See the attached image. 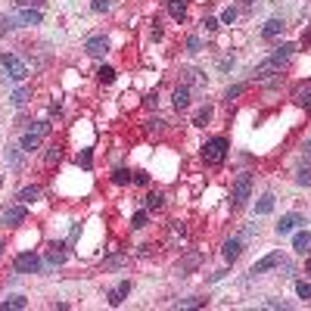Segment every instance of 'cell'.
I'll list each match as a JSON object with an SVG mask.
<instances>
[{
    "mask_svg": "<svg viewBox=\"0 0 311 311\" xmlns=\"http://www.w3.org/2000/svg\"><path fill=\"white\" fill-rule=\"evenodd\" d=\"M168 13H171V19H174V22H184V16H187L184 0H168Z\"/></svg>",
    "mask_w": 311,
    "mask_h": 311,
    "instance_id": "20",
    "label": "cell"
},
{
    "mask_svg": "<svg viewBox=\"0 0 311 311\" xmlns=\"http://www.w3.org/2000/svg\"><path fill=\"white\" fill-rule=\"evenodd\" d=\"M128 293H131V280H122L119 286H115V290L109 293V305H112V308H119V305L125 302V296H128Z\"/></svg>",
    "mask_w": 311,
    "mask_h": 311,
    "instance_id": "12",
    "label": "cell"
},
{
    "mask_svg": "<svg viewBox=\"0 0 311 311\" xmlns=\"http://www.w3.org/2000/svg\"><path fill=\"white\" fill-rule=\"evenodd\" d=\"M134 184L146 187V184H149V174H146V171H137V174H134Z\"/></svg>",
    "mask_w": 311,
    "mask_h": 311,
    "instance_id": "43",
    "label": "cell"
},
{
    "mask_svg": "<svg viewBox=\"0 0 311 311\" xmlns=\"http://www.w3.org/2000/svg\"><path fill=\"white\" fill-rule=\"evenodd\" d=\"M283 69V59H277V56H271V59H264L261 65H255V78L258 81H264V78H271V75H277Z\"/></svg>",
    "mask_w": 311,
    "mask_h": 311,
    "instance_id": "7",
    "label": "cell"
},
{
    "mask_svg": "<svg viewBox=\"0 0 311 311\" xmlns=\"http://www.w3.org/2000/svg\"><path fill=\"white\" fill-rule=\"evenodd\" d=\"M233 19H237V10H233V7H227V10L221 13V22H224V25H230Z\"/></svg>",
    "mask_w": 311,
    "mask_h": 311,
    "instance_id": "40",
    "label": "cell"
},
{
    "mask_svg": "<svg viewBox=\"0 0 311 311\" xmlns=\"http://www.w3.org/2000/svg\"><path fill=\"white\" fill-rule=\"evenodd\" d=\"M224 156H227V140H224V137H212V140L203 143V159H206L209 165H221Z\"/></svg>",
    "mask_w": 311,
    "mask_h": 311,
    "instance_id": "1",
    "label": "cell"
},
{
    "mask_svg": "<svg viewBox=\"0 0 311 311\" xmlns=\"http://www.w3.org/2000/svg\"><path fill=\"white\" fill-rule=\"evenodd\" d=\"M0 252H4V243H0Z\"/></svg>",
    "mask_w": 311,
    "mask_h": 311,
    "instance_id": "52",
    "label": "cell"
},
{
    "mask_svg": "<svg viewBox=\"0 0 311 311\" xmlns=\"http://www.w3.org/2000/svg\"><path fill=\"white\" fill-rule=\"evenodd\" d=\"M277 264H280V252H271V255H264L261 261H255V264H252V271H249V274H264V271L277 268Z\"/></svg>",
    "mask_w": 311,
    "mask_h": 311,
    "instance_id": "10",
    "label": "cell"
},
{
    "mask_svg": "<svg viewBox=\"0 0 311 311\" xmlns=\"http://www.w3.org/2000/svg\"><path fill=\"white\" fill-rule=\"evenodd\" d=\"M171 103H174V109H177V112H181V109H187V106H190V87H187V84L174 87V94H171Z\"/></svg>",
    "mask_w": 311,
    "mask_h": 311,
    "instance_id": "13",
    "label": "cell"
},
{
    "mask_svg": "<svg viewBox=\"0 0 311 311\" xmlns=\"http://www.w3.org/2000/svg\"><path fill=\"white\" fill-rule=\"evenodd\" d=\"M305 149H308V152H311V140H308V143H305Z\"/></svg>",
    "mask_w": 311,
    "mask_h": 311,
    "instance_id": "51",
    "label": "cell"
},
{
    "mask_svg": "<svg viewBox=\"0 0 311 311\" xmlns=\"http://www.w3.org/2000/svg\"><path fill=\"white\" fill-rule=\"evenodd\" d=\"M31 131H34V134H41V137H47V134H50V122H34Z\"/></svg>",
    "mask_w": 311,
    "mask_h": 311,
    "instance_id": "36",
    "label": "cell"
},
{
    "mask_svg": "<svg viewBox=\"0 0 311 311\" xmlns=\"http://www.w3.org/2000/svg\"><path fill=\"white\" fill-rule=\"evenodd\" d=\"M41 19H44V13H41V10L25 7V10L19 13V19H16V22H22V25H41Z\"/></svg>",
    "mask_w": 311,
    "mask_h": 311,
    "instance_id": "14",
    "label": "cell"
},
{
    "mask_svg": "<svg viewBox=\"0 0 311 311\" xmlns=\"http://www.w3.org/2000/svg\"><path fill=\"white\" fill-rule=\"evenodd\" d=\"M162 125H165L162 119H149V122H146V131H149V134H152V131H162Z\"/></svg>",
    "mask_w": 311,
    "mask_h": 311,
    "instance_id": "41",
    "label": "cell"
},
{
    "mask_svg": "<svg viewBox=\"0 0 311 311\" xmlns=\"http://www.w3.org/2000/svg\"><path fill=\"white\" fill-rule=\"evenodd\" d=\"M209 119H212V106H203L196 115H193V125H196V128H206V125H209Z\"/></svg>",
    "mask_w": 311,
    "mask_h": 311,
    "instance_id": "22",
    "label": "cell"
},
{
    "mask_svg": "<svg viewBox=\"0 0 311 311\" xmlns=\"http://www.w3.org/2000/svg\"><path fill=\"white\" fill-rule=\"evenodd\" d=\"M305 271H308V277H311V261H308V264H305Z\"/></svg>",
    "mask_w": 311,
    "mask_h": 311,
    "instance_id": "50",
    "label": "cell"
},
{
    "mask_svg": "<svg viewBox=\"0 0 311 311\" xmlns=\"http://www.w3.org/2000/svg\"><path fill=\"white\" fill-rule=\"evenodd\" d=\"M280 31H283V19H268V22L261 25V37H264V41H274V37H280Z\"/></svg>",
    "mask_w": 311,
    "mask_h": 311,
    "instance_id": "11",
    "label": "cell"
},
{
    "mask_svg": "<svg viewBox=\"0 0 311 311\" xmlns=\"http://www.w3.org/2000/svg\"><path fill=\"white\" fill-rule=\"evenodd\" d=\"M37 146H41V134H34V131H28V134L22 137V143H19L22 152H31V149H37Z\"/></svg>",
    "mask_w": 311,
    "mask_h": 311,
    "instance_id": "18",
    "label": "cell"
},
{
    "mask_svg": "<svg viewBox=\"0 0 311 311\" xmlns=\"http://www.w3.org/2000/svg\"><path fill=\"white\" fill-rule=\"evenodd\" d=\"M296 181H299L302 187H311V168H299V174H296Z\"/></svg>",
    "mask_w": 311,
    "mask_h": 311,
    "instance_id": "35",
    "label": "cell"
},
{
    "mask_svg": "<svg viewBox=\"0 0 311 311\" xmlns=\"http://www.w3.org/2000/svg\"><path fill=\"white\" fill-rule=\"evenodd\" d=\"M249 196H252V174L249 171H243L237 181H233V206H246L249 203Z\"/></svg>",
    "mask_w": 311,
    "mask_h": 311,
    "instance_id": "3",
    "label": "cell"
},
{
    "mask_svg": "<svg viewBox=\"0 0 311 311\" xmlns=\"http://www.w3.org/2000/svg\"><path fill=\"white\" fill-rule=\"evenodd\" d=\"M196 75H199L196 69H184V81H187V84H190V81H196Z\"/></svg>",
    "mask_w": 311,
    "mask_h": 311,
    "instance_id": "46",
    "label": "cell"
},
{
    "mask_svg": "<svg viewBox=\"0 0 311 311\" xmlns=\"http://www.w3.org/2000/svg\"><path fill=\"white\" fill-rule=\"evenodd\" d=\"M240 252H243V240H237V237L227 240V243L221 246V255H224V261H227V264L237 261V258H240Z\"/></svg>",
    "mask_w": 311,
    "mask_h": 311,
    "instance_id": "9",
    "label": "cell"
},
{
    "mask_svg": "<svg viewBox=\"0 0 311 311\" xmlns=\"http://www.w3.org/2000/svg\"><path fill=\"white\" fill-rule=\"evenodd\" d=\"M19 7H37V4H44V0H16Z\"/></svg>",
    "mask_w": 311,
    "mask_h": 311,
    "instance_id": "49",
    "label": "cell"
},
{
    "mask_svg": "<svg viewBox=\"0 0 311 311\" xmlns=\"http://www.w3.org/2000/svg\"><path fill=\"white\" fill-rule=\"evenodd\" d=\"M78 165H81V168H91V165H94L91 149H81V152H78Z\"/></svg>",
    "mask_w": 311,
    "mask_h": 311,
    "instance_id": "29",
    "label": "cell"
},
{
    "mask_svg": "<svg viewBox=\"0 0 311 311\" xmlns=\"http://www.w3.org/2000/svg\"><path fill=\"white\" fill-rule=\"evenodd\" d=\"M10 165H13V168H19V146H13V149H10Z\"/></svg>",
    "mask_w": 311,
    "mask_h": 311,
    "instance_id": "45",
    "label": "cell"
},
{
    "mask_svg": "<svg viewBox=\"0 0 311 311\" xmlns=\"http://www.w3.org/2000/svg\"><path fill=\"white\" fill-rule=\"evenodd\" d=\"M0 221H4L7 227H19L25 221V206H7L4 212H0Z\"/></svg>",
    "mask_w": 311,
    "mask_h": 311,
    "instance_id": "6",
    "label": "cell"
},
{
    "mask_svg": "<svg viewBox=\"0 0 311 311\" xmlns=\"http://www.w3.org/2000/svg\"><path fill=\"white\" fill-rule=\"evenodd\" d=\"M59 156H62V152H59L56 146H50V149H47V156H44V162H47V165H53V162H59Z\"/></svg>",
    "mask_w": 311,
    "mask_h": 311,
    "instance_id": "38",
    "label": "cell"
},
{
    "mask_svg": "<svg viewBox=\"0 0 311 311\" xmlns=\"http://www.w3.org/2000/svg\"><path fill=\"white\" fill-rule=\"evenodd\" d=\"M171 233H174V237H184V233H187V224H184V221H174V224H171Z\"/></svg>",
    "mask_w": 311,
    "mask_h": 311,
    "instance_id": "42",
    "label": "cell"
},
{
    "mask_svg": "<svg viewBox=\"0 0 311 311\" xmlns=\"http://www.w3.org/2000/svg\"><path fill=\"white\" fill-rule=\"evenodd\" d=\"M203 25H206V31H218V19H206Z\"/></svg>",
    "mask_w": 311,
    "mask_h": 311,
    "instance_id": "48",
    "label": "cell"
},
{
    "mask_svg": "<svg viewBox=\"0 0 311 311\" xmlns=\"http://www.w3.org/2000/svg\"><path fill=\"white\" fill-rule=\"evenodd\" d=\"M37 196H41V187H37V184H31V187H22L19 190V199L28 206V203H37Z\"/></svg>",
    "mask_w": 311,
    "mask_h": 311,
    "instance_id": "17",
    "label": "cell"
},
{
    "mask_svg": "<svg viewBox=\"0 0 311 311\" xmlns=\"http://www.w3.org/2000/svg\"><path fill=\"white\" fill-rule=\"evenodd\" d=\"M0 65H4V72L13 78V81H25V78H28V65L16 53H4V56H0Z\"/></svg>",
    "mask_w": 311,
    "mask_h": 311,
    "instance_id": "2",
    "label": "cell"
},
{
    "mask_svg": "<svg viewBox=\"0 0 311 311\" xmlns=\"http://www.w3.org/2000/svg\"><path fill=\"white\" fill-rule=\"evenodd\" d=\"M112 181H115V184H131V171H128V168H119V171L112 174Z\"/></svg>",
    "mask_w": 311,
    "mask_h": 311,
    "instance_id": "33",
    "label": "cell"
},
{
    "mask_svg": "<svg viewBox=\"0 0 311 311\" xmlns=\"http://www.w3.org/2000/svg\"><path fill=\"white\" fill-rule=\"evenodd\" d=\"M302 221H305V218H302L299 212H290V215H283V218L277 221V233H280V237H286V233H293Z\"/></svg>",
    "mask_w": 311,
    "mask_h": 311,
    "instance_id": "8",
    "label": "cell"
},
{
    "mask_svg": "<svg viewBox=\"0 0 311 311\" xmlns=\"http://www.w3.org/2000/svg\"><path fill=\"white\" fill-rule=\"evenodd\" d=\"M203 302H206V299H196V296H190V299H181V302H177V308H199Z\"/></svg>",
    "mask_w": 311,
    "mask_h": 311,
    "instance_id": "34",
    "label": "cell"
},
{
    "mask_svg": "<svg viewBox=\"0 0 311 311\" xmlns=\"http://www.w3.org/2000/svg\"><path fill=\"white\" fill-rule=\"evenodd\" d=\"M296 100H299V106H305V109L311 112V87H305V91H299V94H296Z\"/></svg>",
    "mask_w": 311,
    "mask_h": 311,
    "instance_id": "28",
    "label": "cell"
},
{
    "mask_svg": "<svg viewBox=\"0 0 311 311\" xmlns=\"http://www.w3.org/2000/svg\"><path fill=\"white\" fill-rule=\"evenodd\" d=\"M196 264H199V255H190L187 261L177 264V271H181V274H187V271H190V268H196Z\"/></svg>",
    "mask_w": 311,
    "mask_h": 311,
    "instance_id": "30",
    "label": "cell"
},
{
    "mask_svg": "<svg viewBox=\"0 0 311 311\" xmlns=\"http://www.w3.org/2000/svg\"><path fill=\"white\" fill-rule=\"evenodd\" d=\"M243 94V84H233V87H227V100H233V97H240Z\"/></svg>",
    "mask_w": 311,
    "mask_h": 311,
    "instance_id": "44",
    "label": "cell"
},
{
    "mask_svg": "<svg viewBox=\"0 0 311 311\" xmlns=\"http://www.w3.org/2000/svg\"><path fill=\"white\" fill-rule=\"evenodd\" d=\"M84 50H87V56H94V59L106 56V53H109V37H106V34H94V37H87Z\"/></svg>",
    "mask_w": 311,
    "mask_h": 311,
    "instance_id": "4",
    "label": "cell"
},
{
    "mask_svg": "<svg viewBox=\"0 0 311 311\" xmlns=\"http://www.w3.org/2000/svg\"><path fill=\"white\" fill-rule=\"evenodd\" d=\"M149 34L156 37V41H159V37H162V25H159V22H152V28H149Z\"/></svg>",
    "mask_w": 311,
    "mask_h": 311,
    "instance_id": "47",
    "label": "cell"
},
{
    "mask_svg": "<svg viewBox=\"0 0 311 311\" xmlns=\"http://www.w3.org/2000/svg\"><path fill=\"white\" fill-rule=\"evenodd\" d=\"M125 261H128L125 255H112V258H106V268H122Z\"/></svg>",
    "mask_w": 311,
    "mask_h": 311,
    "instance_id": "39",
    "label": "cell"
},
{
    "mask_svg": "<svg viewBox=\"0 0 311 311\" xmlns=\"http://www.w3.org/2000/svg\"><path fill=\"white\" fill-rule=\"evenodd\" d=\"M187 50H190V53H199V50H203V41H199L196 34H190V37H187Z\"/></svg>",
    "mask_w": 311,
    "mask_h": 311,
    "instance_id": "32",
    "label": "cell"
},
{
    "mask_svg": "<svg viewBox=\"0 0 311 311\" xmlns=\"http://www.w3.org/2000/svg\"><path fill=\"white\" fill-rule=\"evenodd\" d=\"M25 305H28V299L19 296V293H16V296H7L4 302H0V308H4V311H22Z\"/></svg>",
    "mask_w": 311,
    "mask_h": 311,
    "instance_id": "15",
    "label": "cell"
},
{
    "mask_svg": "<svg viewBox=\"0 0 311 311\" xmlns=\"http://www.w3.org/2000/svg\"><path fill=\"white\" fill-rule=\"evenodd\" d=\"M308 246H311V233H308V230H299L296 237H293V249H296V252H305Z\"/></svg>",
    "mask_w": 311,
    "mask_h": 311,
    "instance_id": "19",
    "label": "cell"
},
{
    "mask_svg": "<svg viewBox=\"0 0 311 311\" xmlns=\"http://www.w3.org/2000/svg\"><path fill=\"white\" fill-rule=\"evenodd\" d=\"M293 53H296V44H280V47L274 50V56H277V59H283V62H286Z\"/></svg>",
    "mask_w": 311,
    "mask_h": 311,
    "instance_id": "26",
    "label": "cell"
},
{
    "mask_svg": "<svg viewBox=\"0 0 311 311\" xmlns=\"http://www.w3.org/2000/svg\"><path fill=\"white\" fill-rule=\"evenodd\" d=\"M47 261H50V264H62V261H65V249H62L59 243H53V246L47 249Z\"/></svg>",
    "mask_w": 311,
    "mask_h": 311,
    "instance_id": "21",
    "label": "cell"
},
{
    "mask_svg": "<svg viewBox=\"0 0 311 311\" xmlns=\"http://www.w3.org/2000/svg\"><path fill=\"white\" fill-rule=\"evenodd\" d=\"M296 293H299V299H305V302H308V299H311V283L299 280V283H296Z\"/></svg>",
    "mask_w": 311,
    "mask_h": 311,
    "instance_id": "31",
    "label": "cell"
},
{
    "mask_svg": "<svg viewBox=\"0 0 311 311\" xmlns=\"http://www.w3.org/2000/svg\"><path fill=\"white\" fill-rule=\"evenodd\" d=\"M162 203H165V196H162V193H149V196H146V209H149V212L162 209Z\"/></svg>",
    "mask_w": 311,
    "mask_h": 311,
    "instance_id": "25",
    "label": "cell"
},
{
    "mask_svg": "<svg viewBox=\"0 0 311 311\" xmlns=\"http://www.w3.org/2000/svg\"><path fill=\"white\" fill-rule=\"evenodd\" d=\"M146 224H149V215H146V212H137V215L131 218V227H134V230H143Z\"/></svg>",
    "mask_w": 311,
    "mask_h": 311,
    "instance_id": "27",
    "label": "cell"
},
{
    "mask_svg": "<svg viewBox=\"0 0 311 311\" xmlns=\"http://www.w3.org/2000/svg\"><path fill=\"white\" fill-rule=\"evenodd\" d=\"M28 97H31V91H28V87H19V91L10 97V103H13V106H25V103H28Z\"/></svg>",
    "mask_w": 311,
    "mask_h": 311,
    "instance_id": "24",
    "label": "cell"
},
{
    "mask_svg": "<svg viewBox=\"0 0 311 311\" xmlns=\"http://www.w3.org/2000/svg\"><path fill=\"white\" fill-rule=\"evenodd\" d=\"M109 7H112V0H94V13H109Z\"/></svg>",
    "mask_w": 311,
    "mask_h": 311,
    "instance_id": "37",
    "label": "cell"
},
{
    "mask_svg": "<svg viewBox=\"0 0 311 311\" xmlns=\"http://www.w3.org/2000/svg\"><path fill=\"white\" fill-rule=\"evenodd\" d=\"M271 212H274V193H264L255 203V215H271Z\"/></svg>",
    "mask_w": 311,
    "mask_h": 311,
    "instance_id": "16",
    "label": "cell"
},
{
    "mask_svg": "<svg viewBox=\"0 0 311 311\" xmlns=\"http://www.w3.org/2000/svg\"><path fill=\"white\" fill-rule=\"evenodd\" d=\"M16 271L19 274H37V271H41V258H37L34 252H22L16 258Z\"/></svg>",
    "mask_w": 311,
    "mask_h": 311,
    "instance_id": "5",
    "label": "cell"
},
{
    "mask_svg": "<svg viewBox=\"0 0 311 311\" xmlns=\"http://www.w3.org/2000/svg\"><path fill=\"white\" fill-rule=\"evenodd\" d=\"M97 81H100V84H112V81H115V69H112V65H100Z\"/></svg>",
    "mask_w": 311,
    "mask_h": 311,
    "instance_id": "23",
    "label": "cell"
}]
</instances>
